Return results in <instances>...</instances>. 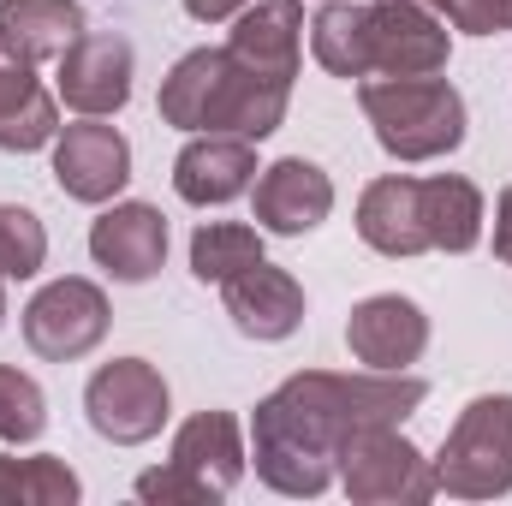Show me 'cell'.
I'll return each mask as SVG.
<instances>
[{"mask_svg": "<svg viewBox=\"0 0 512 506\" xmlns=\"http://www.w3.org/2000/svg\"><path fill=\"white\" fill-rule=\"evenodd\" d=\"M423 381L399 370H370V376H304L280 381L256 405V477L280 495H322L334 483L340 447L370 429V423H399L423 405Z\"/></svg>", "mask_w": 512, "mask_h": 506, "instance_id": "obj_1", "label": "cell"}, {"mask_svg": "<svg viewBox=\"0 0 512 506\" xmlns=\"http://www.w3.org/2000/svg\"><path fill=\"white\" fill-rule=\"evenodd\" d=\"M292 84L245 66L233 48H191L161 78V120L179 131H227V137H268L286 120Z\"/></svg>", "mask_w": 512, "mask_h": 506, "instance_id": "obj_2", "label": "cell"}, {"mask_svg": "<svg viewBox=\"0 0 512 506\" xmlns=\"http://www.w3.org/2000/svg\"><path fill=\"white\" fill-rule=\"evenodd\" d=\"M358 233L382 256L423 251H471L483 239V197L471 179H376L358 203Z\"/></svg>", "mask_w": 512, "mask_h": 506, "instance_id": "obj_3", "label": "cell"}, {"mask_svg": "<svg viewBox=\"0 0 512 506\" xmlns=\"http://www.w3.org/2000/svg\"><path fill=\"white\" fill-rule=\"evenodd\" d=\"M376 143L399 161H435L465 143V96L447 78H376L358 90Z\"/></svg>", "mask_w": 512, "mask_h": 506, "instance_id": "obj_4", "label": "cell"}, {"mask_svg": "<svg viewBox=\"0 0 512 506\" xmlns=\"http://www.w3.org/2000/svg\"><path fill=\"white\" fill-rule=\"evenodd\" d=\"M245 477V435L233 411H197L179 435H173V459L161 471L137 477L143 501H185V506H209L221 495H233Z\"/></svg>", "mask_w": 512, "mask_h": 506, "instance_id": "obj_5", "label": "cell"}, {"mask_svg": "<svg viewBox=\"0 0 512 506\" xmlns=\"http://www.w3.org/2000/svg\"><path fill=\"white\" fill-rule=\"evenodd\" d=\"M435 483L459 501H495L512 489V393H483L459 411L441 459H435Z\"/></svg>", "mask_w": 512, "mask_h": 506, "instance_id": "obj_6", "label": "cell"}, {"mask_svg": "<svg viewBox=\"0 0 512 506\" xmlns=\"http://www.w3.org/2000/svg\"><path fill=\"white\" fill-rule=\"evenodd\" d=\"M340 483H346V495L352 501H429V495H441V483H435V465L393 429V423H370V429H358L346 447H340Z\"/></svg>", "mask_w": 512, "mask_h": 506, "instance_id": "obj_7", "label": "cell"}, {"mask_svg": "<svg viewBox=\"0 0 512 506\" xmlns=\"http://www.w3.org/2000/svg\"><path fill=\"white\" fill-rule=\"evenodd\" d=\"M108 322H114V316H108L102 286L66 274V280L42 286V292L24 304V346H30L36 358H48V364H72V358H84V352L102 346Z\"/></svg>", "mask_w": 512, "mask_h": 506, "instance_id": "obj_8", "label": "cell"}, {"mask_svg": "<svg viewBox=\"0 0 512 506\" xmlns=\"http://www.w3.org/2000/svg\"><path fill=\"white\" fill-rule=\"evenodd\" d=\"M84 411H90V429L114 447H137L149 435H161L167 423V381L155 364L143 358H120V364H102L90 387H84Z\"/></svg>", "mask_w": 512, "mask_h": 506, "instance_id": "obj_9", "label": "cell"}, {"mask_svg": "<svg viewBox=\"0 0 512 506\" xmlns=\"http://www.w3.org/2000/svg\"><path fill=\"white\" fill-rule=\"evenodd\" d=\"M60 96L66 108H78L84 120L120 114L131 102V42L114 30H84L66 54H60Z\"/></svg>", "mask_w": 512, "mask_h": 506, "instance_id": "obj_10", "label": "cell"}, {"mask_svg": "<svg viewBox=\"0 0 512 506\" xmlns=\"http://www.w3.org/2000/svg\"><path fill=\"white\" fill-rule=\"evenodd\" d=\"M370 54L387 78H429L447 66V18H435L423 0H376Z\"/></svg>", "mask_w": 512, "mask_h": 506, "instance_id": "obj_11", "label": "cell"}, {"mask_svg": "<svg viewBox=\"0 0 512 506\" xmlns=\"http://www.w3.org/2000/svg\"><path fill=\"white\" fill-rule=\"evenodd\" d=\"M346 346L370 370H405L429 346V316L411 298H399V292H376V298H364L346 316Z\"/></svg>", "mask_w": 512, "mask_h": 506, "instance_id": "obj_12", "label": "cell"}, {"mask_svg": "<svg viewBox=\"0 0 512 506\" xmlns=\"http://www.w3.org/2000/svg\"><path fill=\"white\" fill-rule=\"evenodd\" d=\"M54 179L78 203H108L131 179V143L114 126H96V120L66 126L54 143Z\"/></svg>", "mask_w": 512, "mask_h": 506, "instance_id": "obj_13", "label": "cell"}, {"mask_svg": "<svg viewBox=\"0 0 512 506\" xmlns=\"http://www.w3.org/2000/svg\"><path fill=\"white\" fill-rule=\"evenodd\" d=\"M256 179V149L251 137H227V131H209V137H191L173 161V185L185 203L209 209V203H233L245 185Z\"/></svg>", "mask_w": 512, "mask_h": 506, "instance_id": "obj_14", "label": "cell"}, {"mask_svg": "<svg viewBox=\"0 0 512 506\" xmlns=\"http://www.w3.org/2000/svg\"><path fill=\"white\" fill-rule=\"evenodd\" d=\"M328 209H334V185H328V173H322L316 161H298V155H292V161H274V167L256 179V221H262L268 233L298 239V233L322 227Z\"/></svg>", "mask_w": 512, "mask_h": 506, "instance_id": "obj_15", "label": "cell"}, {"mask_svg": "<svg viewBox=\"0 0 512 506\" xmlns=\"http://www.w3.org/2000/svg\"><path fill=\"white\" fill-rule=\"evenodd\" d=\"M227 316L245 340H286L304 322V286L286 268L251 262L227 280Z\"/></svg>", "mask_w": 512, "mask_h": 506, "instance_id": "obj_16", "label": "cell"}, {"mask_svg": "<svg viewBox=\"0 0 512 506\" xmlns=\"http://www.w3.org/2000/svg\"><path fill=\"white\" fill-rule=\"evenodd\" d=\"M90 256L114 274V280H149L167 256V221L149 203H114L96 227H90Z\"/></svg>", "mask_w": 512, "mask_h": 506, "instance_id": "obj_17", "label": "cell"}, {"mask_svg": "<svg viewBox=\"0 0 512 506\" xmlns=\"http://www.w3.org/2000/svg\"><path fill=\"white\" fill-rule=\"evenodd\" d=\"M84 6L78 0H0V48L18 60H60L84 36Z\"/></svg>", "mask_w": 512, "mask_h": 506, "instance_id": "obj_18", "label": "cell"}, {"mask_svg": "<svg viewBox=\"0 0 512 506\" xmlns=\"http://www.w3.org/2000/svg\"><path fill=\"white\" fill-rule=\"evenodd\" d=\"M298 30H304V6L298 0H251V12L227 36V48L245 66L292 84V72H298Z\"/></svg>", "mask_w": 512, "mask_h": 506, "instance_id": "obj_19", "label": "cell"}, {"mask_svg": "<svg viewBox=\"0 0 512 506\" xmlns=\"http://www.w3.org/2000/svg\"><path fill=\"white\" fill-rule=\"evenodd\" d=\"M60 126V114H54V96L36 84V72H30V60H18V54H6L0 48V149H42L48 137Z\"/></svg>", "mask_w": 512, "mask_h": 506, "instance_id": "obj_20", "label": "cell"}, {"mask_svg": "<svg viewBox=\"0 0 512 506\" xmlns=\"http://www.w3.org/2000/svg\"><path fill=\"white\" fill-rule=\"evenodd\" d=\"M310 48L316 60L334 72V78H364L376 72V54H370V6H352V0H328L310 24Z\"/></svg>", "mask_w": 512, "mask_h": 506, "instance_id": "obj_21", "label": "cell"}, {"mask_svg": "<svg viewBox=\"0 0 512 506\" xmlns=\"http://www.w3.org/2000/svg\"><path fill=\"white\" fill-rule=\"evenodd\" d=\"M262 262V233L256 227H239V221H209V227H197V239H191V274L197 280H215V286H227L239 268H251Z\"/></svg>", "mask_w": 512, "mask_h": 506, "instance_id": "obj_22", "label": "cell"}, {"mask_svg": "<svg viewBox=\"0 0 512 506\" xmlns=\"http://www.w3.org/2000/svg\"><path fill=\"white\" fill-rule=\"evenodd\" d=\"M0 501H30V506H66L78 501V477L66 459H6L0 453Z\"/></svg>", "mask_w": 512, "mask_h": 506, "instance_id": "obj_23", "label": "cell"}, {"mask_svg": "<svg viewBox=\"0 0 512 506\" xmlns=\"http://www.w3.org/2000/svg\"><path fill=\"white\" fill-rule=\"evenodd\" d=\"M42 429H48V399H42V387L24 376V370L0 364V441H36Z\"/></svg>", "mask_w": 512, "mask_h": 506, "instance_id": "obj_24", "label": "cell"}, {"mask_svg": "<svg viewBox=\"0 0 512 506\" xmlns=\"http://www.w3.org/2000/svg\"><path fill=\"white\" fill-rule=\"evenodd\" d=\"M42 256H48L42 221L30 209H18V203H0V274L6 280H30L42 268Z\"/></svg>", "mask_w": 512, "mask_h": 506, "instance_id": "obj_25", "label": "cell"}, {"mask_svg": "<svg viewBox=\"0 0 512 506\" xmlns=\"http://www.w3.org/2000/svg\"><path fill=\"white\" fill-rule=\"evenodd\" d=\"M435 18H447L453 30H471V36H495L512 30V0H423Z\"/></svg>", "mask_w": 512, "mask_h": 506, "instance_id": "obj_26", "label": "cell"}, {"mask_svg": "<svg viewBox=\"0 0 512 506\" xmlns=\"http://www.w3.org/2000/svg\"><path fill=\"white\" fill-rule=\"evenodd\" d=\"M495 256L512 262V185L501 191V203H495Z\"/></svg>", "mask_w": 512, "mask_h": 506, "instance_id": "obj_27", "label": "cell"}, {"mask_svg": "<svg viewBox=\"0 0 512 506\" xmlns=\"http://www.w3.org/2000/svg\"><path fill=\"white\" fill-rule=\"evenodd\" d=\"M239 6H251V0H185V12L203 18V24H215V18H227V12H239Z\"/></svg>", "mask_w": 512, "mask_h": 506, "instance_id": "obj_28", "label": "cell"}, {"mask_svg": "<svg viewBox=\"0 0 512 506\" xmlns=\"http://www.w3.org/2000/svg\"><path fill=\"white\" fill-rule=\"evenodd\" d=\"M0 316H6V292H0Z\"/></svg>", "mask_w": 512, "mask_h": 506, "instance_id": "obj_29", "label": "cell"}]
</instances>
